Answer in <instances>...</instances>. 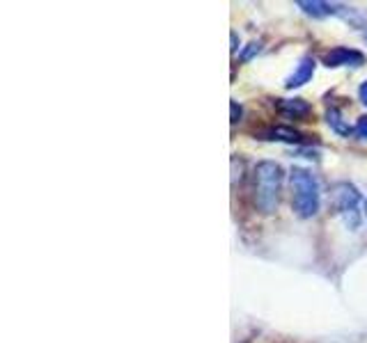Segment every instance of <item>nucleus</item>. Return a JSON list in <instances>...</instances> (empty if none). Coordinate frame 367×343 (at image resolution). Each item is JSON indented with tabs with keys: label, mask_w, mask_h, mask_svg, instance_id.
Here are the masks:
<instances>
[{
	"label": "nucleus",
	"mask_w": 367,
	"mask_h": 343,
	"mask_svg": "<svg viewBox=\"0 0 367 343\" xmlns=\"http://www.w3.org/2000/svg\"><path fill=\"white\" fill-rule=\"evenodd\" d=\"M365 215H367V204H365Z\"/></svg>",
	"instance_id": "obj_15"
},
{
	"label": "nucleus",
	"mask_w": 367,
	"mask_h": 343,
	"mask_svg": "<svg viewBox=\"0 0 367 343\" xmlns=\"http://www.w3.org/2000/svg\"><path fill=\"white\" fill-rule=\"evenodd\" d=\"M365 37H367V32H365Z\"/></svg>",
	"instance_id": "obj_16"
},
{
	"label": "nucleus",
	"mask_w": 367,
	"mask_h": 343,
	"mask_svg": "<svg viewBox=\"0 0 367 343\" xmlns=\"http://www.w3.org/2000/svg\"><path fill=\"white\" fill-rule=\"evenodd\" d=\"M230 110H232V119H230V122L232 124L241 122V105H239L237 101H232V103H230Z\"/></svg>",
	"instance_id": "obj_12"
},
{
	"label": "nucleus",
	"mask_w": 367,
	"mask_h": 343,
	"mask_svg": "<svg viewBox=\"0 0 367 343\" xmlns=\"http://www.w3.org/2000/svg\"><path fill=\"white\" fill-rule=\"evenodd\" d=\"M331 208L344 222L349 231H358L363 222V197L351 183H335L331 188Z\"/></svg>",
	"instance_id": "obj_3"
},
{
	"label": "nucleus",
	"mask_w": 367,
	"mask_h": 343,
	"mask_svg": "<svg viewBox=\"0 0 367 343\" xmlns=\"http://www.w3.org/2000/svg\"><path fill=\"white\" fill-rule=\"evenodd\" d=\"M358 97H360V101H363V103L367 105V80L358 87Z\"/></svg>",
	"instance_id": "obj_13"
},
{
	"label": "nucleus",
	"mask_w": 367,
	"mask_h": 343,
	"mask_svg": "<svg viewBox=\"0 0 367 343\" xmlns=\"http://www.w3.org/2000/svg\"><path fill=\"white\" fill-rule=\"evenodd\" d=\"M289 183H292V206L298 218L308 220L315 218L319 213V183L315 174L303 170V167H294L289 172Z\"/></svg>",
	"instance_id": "obj_1"
},
{
	"label": "nucleus",
	"mask_w": 367,
	"mask_h": 343,
	"mask_svg": "<svg viewBox=\"0 0 367 343\" xmlns=\"http://www.w3.org/2000/svg\"><path fill=\"white\" fill-rule=\"evenodd\" d=\"M264 140H280V142H303V136L294 129H285V126H276L264 133Z\"/></svg>",
	"instance_id": "obj_7"
},
{
	"label": "nucleus",
	"mask_w": 367,
	"mask_h": 343,
	"mask_svg": "<svg viewBox=\"0 0 367 343\" xmlns=\"http://www.w3.org/2000/svg\"><path fill=\"white\" fill-rule=\"evenodd\" d=\"M326 122H329L331 129L335 133H340V136H349V133H353L351 126L342 119V112L335 110V107H331V110L326 112Z\"/></svg>",
	"instance_id": "obj_9"
},
{
	"label": "nucleus",
	"mask_w": 367,
	"mask_h": 343,
	"mask_svg": "<svg viewBox=\"0 0 367 343\" xmlns=\"http://www.w3.org/2000/svg\"><path fill=\"white\" fill-rule=\"evenodd\" d=\"M259 51H262V44H259V42H252V44H248V49L241 53V60H244V62H248V60H250L252 55H257Z\"/></svg>",
	"instance_id": "obj_11"
},
{
	"label": "nucleus",
	"mask_w": 367,
	"mask_h": 343,
	"mask_svg": "<svg viewBox=\"0 0 367 343\" xmlns=\"http://www.w3.org/2000/svg\"><path fill=\"white\" fill-rule=\"evenodd\" d=\"M285 172L273 160H262L255 167V204L262 213H273L278 208L280 188H283Z\"/></svg>",
	"instance_id": "obj_2"
},
{
	"label": "nucleus",
	"mask_w": 367,
	"mask_h": 343,
	"mask_svg": "<svg viewBox=\"0 0 367 343\" xmlns=\"http://www.w3.org/2000/svg\"><path fill=\"white\" fill-rule=\"evenodd\" d=\"M312 73H315V60H312V58H303L301 62L296 64V69H294L292 76L287 78L285 87H287V90L301 87V85H305V83H308V80L312 78Z\"/></svg>",
	"instance_id": "obj_5"
},
{
	"label": "nucleus",
	"mask_w": 367,
	"mask_h": 343,
	"mask_svg": "<svg viewBox=\"0 0 367 343\" xmlns=\"http://www.w3.org/2000/svg\"><path fill=\"white\" fill-rule=\"evenodd\" d=\"M278 110H283L285 114H294V117H301V114L310 112V105L303 99H280Z\"/></svg>",
	"instance_id": "obj_8"
},
{
	"label": "nucleus",
	"mask_w": 367,
	"mask_h": 343,
	"mask_svg": "<svg viewBox=\"0 0 367 343\" xmlns=\"http://www.w3.org/2000/svg\"><path fill=\"white\" fill-rule=\"evenodd\" d=\"M353 136L358 140H367V117H360L356 126H353Z\"/></svg>",
	"instance_id": "obj_10"
},
{
	"label": "nucleus",
	"mask_w": 367,
	"mask_h": 343,
	"mask_svg": "<svg viewBox=\"0 0 367 343\" xmlns=\"http://www.w3.org/2000/svg\"><path fill=\"white\" fill-rule=\"evenodd\" d=\"M298 8H301L308 16L322 18V16H338L340 5L338 3H322V0H298Z\"/></svg>",
	"instance_id": "obj_6"
},
{
	"label": "nucleus",
	"mask_w": 367,
	"mask_h": 343,
	"mask_svg": "<svg viewBox=\"0 0 367 343\" xmlns=\"http://www.w3.org/2000/svg\"><path fill=\"white\" fill-rule=\"evenodd\" d=\"M326 66H363L365 58L363 53L353 51V49H344V46H338V49H333L331 53H326L324 58Z\"/></svg>",
	"instance_id": "obj_4"
},
{
	"label": "nucleus",
	"mask_w": 367,
	"mask_h": 343,
	"mask_svg": "<svg viewBox=\"0 0 367 343\" xmlns=\"http://www.w3.org/2000/svg\"><path fill=\"white\" fill-rule=\"evenodd\" d=\"M230 39H232V53H237V49H239V42H237V32H232V35H230Z\"/></svg>",
	"instance_id": "obj_14"
}]
</instances>
